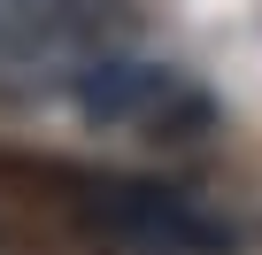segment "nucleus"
I'll use <instances>...</instances> for the list:
<instances>
[{
  "mask_svg": "<svg viewBox=\"0 0 262 255\" xmlns=\"http://www.w3.org/2000/svg\"><path fill=\"white\" fill-rule=\"evenodd\" d=\"M77 116L100 132H131V140H193L208 124V93L170 70V62H131V54H100L77 85H70Z\"/></svg>",
  "mask_w": 262,
  "mask_h": 255,
  "instance_id": "obj_1",
  "label": "nucleus"
}]
</instances>
